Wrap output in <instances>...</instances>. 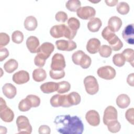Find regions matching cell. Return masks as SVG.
Listing matches in <instances>:
<instances>
[{
    "label": "cell",
    "instance_id": "obj_1",
    "mask_svg": "<svg viewBox=\"0 0 134 134\" xmlns=\"http://www.w3.org/2000/svg\"><path fill=\"white\" fill-rule=\"evenodd\" d=\"M54 122L57 131L62 134H82L84 130L83 124L76 116L59 115L55 117Z\"/></svg>",
    "mask_w": 134,
    "mask_h": 134
},
{
    "label": "cell",
    "instance_id": "obj_2",
    "mask_svg": "<svg viewBox=\"0 0 134 134\" xmlns=\"http://www.w3.org/2000/svg\"><path fill=\"white\" fill-rule=\"evenodd\" d=\"M50 34L54 38L64 37L69 40H72L75 36L76 32L72 31L65 24H60L52 26L50 30Z\"/></svg>",
    "mask_w": 134,
    "mask_h": 134
},
{
    "label": "cell",
    "instance_id": "obj_3",
    "mask_svg": "<svg viewBox=\"0 0 134 134\" xmlns=\"http://www.w3.org/2000/svg\"><path fill=\"white\" fill-rule=\"evenodd\" d=\"M117 111L112 106H109L106 108L104 112L103 123L107 126H111L118 122Z\"/></svg>",
    "mask_w": 134,
    "mask_h": 134
},
{
    "label": "cell",
    "instance_id": "obj_4",
    "mask_svg": "<svg viewBox=\"0 0 134 134\" xmlns=\"http://www.w3.org/2000/svg\"><path fill=\"white\" fill-rule=\"evenodd\" d=\"M19 133L30 134L32 132V127L29 122L28 118L25 116H19L16 119Z\"/></svg>",
    "mask_w": 134,
    "mask_h": 134
},
{
    "label": "cell",
    "instance_id": "obj_5",
    "mask_svg": "<svg viewBox=\"0 0 134 134\" xmlns=\"http://www.w3.org/2000/svg\"><path fill=\"white\" fill-rule=\"evenodd\" d=\"M84 84L86 92L90 95L96 94L99 90V85L96 79L92 75L85 77Z\"/></svg>",
    "mask_w": 134,
    "mask_h": 134
},
{
    "label": "cell",
    "instance_id": "obj_6",
    "mask_svg": "<svg viewBox=\"0 0 134 134\" xmlns=\"http://www.w3.org/2000/svg\"><path fill=\"white\" fill-rule=\"evenodd\" d=\"M81 102L80 94L75 92H72L68 95H63V100L62 107H69L73 105H77Z\"/></svg>",
    "mask_w": 134,
    "mask_h": 134
},
{
    "label": "cell",
    "instance_id": "obj_7",
    "mask_svg": "<svg viewBox=\"0 0 134 134\" xmlns=\"http://www.w3.org/2000/svg\"><path fill=\"white\" fill-rule=\"evenodd\" d=\"M0 117L6 122H12L14 118L13 110L7 106L5 101H2L0 103Z\"/></svg>",
    "mask_w": 134,
    "mask_h": 134
},
{
    "label": "cell",
    "instance_id": "obj_8",
    "mask_svg": "<svg viewBox=\"0 0 134 134\" xmlns=\"http://www.w3.org/2000/svg\"><path fill=\"white\" fill-rule=\"evenodd\" d=\"M66 66L64 56L59 53L54 54L51 60V70L54 71H62Z\"/></svg>",
    "mask_w": 134,
    "mask_h": 134
},
{
    "label": "cell",
    "instance_id": "obj_9",
    "mask_svg": "<svg viewBox=\"0 0 134 134\" xmlns=\"http://www.w3.org/2000/svg\"><path fill=\"white\" fill-rule=\"evenodd\" d=\"M54 46L50 42H44L39 48L37 54L39 57L46 60L54 51Z\"/></svg>",
    "mask_w": 134,
    "mask_h": 134
},
{
    "label": "cell",
    "instance_id": "obj_10",
    "mask_svg": "<svg viewBox=\"0 0 134 134\" xmlns=\"http://www.w3.org/2000/svg\"><path fill=\"white\" fill-rule=\"evenodd\" d=\"M97 73L99 77L107 80L113 79L116 74L114 68L109 65L104 66L98 68L97 71Z\"/></svg>",
    "mask_w": 134,
    "mask_h": 134
},
{
    "label": "cell",
    "instance_id": "obj_11",
    "mask_svg": "<svg viewBox=\"0 0 134 134\" xmlns=\"http://www.w3.org/2000/svg\"><path fill=\"white\" fill-rule=\"evenodd\" d=\"M77 15L82 19H91L95 16L96 14L95 9L89 6L81 7L77 11Z\"/></svg>",
    "mask_w": 134,
    "mask_h": 134
},
{
    "label": "cell",
    "instance_id": "obj_12",
    "mask_svg": "<svg viewBox=\"0 0 134 134\" xmlns=\"http://www.w3.org/2000/svg\"><path fill=\"white\" fill-rule=\"evenodd\" d=\"M55 45L57 49L61 51H71L77 47L76 43L72 40H58L56 41Z\"/></svg>",
    "mask_w": 134,
    "mask_h": 134
},
{
    "label": "cell",
    "instance_id": "obj_13",
    "mask_svg": "<svg viewBox=\"0 0 134 134\" xmlns=\"http://www.w3.org/2000/svg\"><path fill=\"white\" fill-rule=\"evenodd\" d=\"M133 24L128 25L125 27L122 32L124 39L130 44L134 43V26Z\"/></svg>",
    "mask_w": 134,
    "mask_h": 134
},
{
    "label": "cell",
    "instance_id": "obj_14",
    "mask_svg": "<svg viewBox=\"0 0 134 134\" xmlns=\"http://www.w3.org/2000/svg\"><path fill=\"white\" fill-rule=\"evenodd\" d=\"M29 74L28 72L20 70L16 72L13 75V81L17 84H23L29 81Z\"/></svg>",
    "mask_w": 134,
    "mask_h": 134
},
{
    "label": "cell",
    "instance_id": "obj_15",
    "mask_svg": "<svg viewBox=\"0 0 134 134\" xmlns=\"http://www.w3.org/2000/svg\"><path fill=\"white\" fill-rule=\"evenodd\" d=\"M85 118L87 122L91 126L96 127L100 123V117L98 113L95 110L88 111L85 115Z\"/></svg>",
    "mask_w": 134,
    "mask_h": 134
},
{
    "label": "cell",
    "instance_id": "obj_16",
    "mask_svg": "<svg viewBox=\"0 0 134 134\" xmlns=\"http://www.w3.org/2000/svg\"><path fill=\"white\" fill-rule=\"evenodd\" d=\"M39 44V39L34 36L29 37L26 40V46L28 50L32 53H37L40 47Z\"/></svg>",
    "mask_w": 134,
    "mask_h": 134
},
{
    "label": "cell",
    "instance_id": "obj_17",
    "mask_svg": "<svg viewBox=\"0 0 134 134\" xmlns=\"http://www.w3.org/2000/svg\"><path fill=\"white\" fill-rule=\"evenodd\" d=\"M122 24L121 19L117 16L111 17L108 21V27L113 32L118 31Z\"/></svg>",
    "mask_w": 134,
    "mask_h": 134
},
{
    "label": "cell",
    "instance_id": "obj_18",
    "mask_svg": "<svg viewBox=\"0 0 134 134\" xmlns=\"http://www.w3.org/2000/svg\"><path fill=\"white\" fill-rule=\"evenodd\" d=\"M100 47V42L97 38L90 39L86 44V50L91 54H95L98 52Z\"/></svg>",
    "mask_w": 134,
    "mask_h": 134
},
{
    "label": "cell",
    "instance_id": "obj_19",
    "mask_svg": "<svg viewBox=\"0 0 134 134\" xmlns=\"http://www.w3.org/2000/svg\"><path fill=\"white\" fill-rule=\"evenodd\" d=\"M2 91L3 94L9 99L13 98L17 93L16 88L11 83L5 84L2 87Z\"/></svg>",
    "mask_w": 134,
    "mask_h": 134
},
{
    "label": "cell",
    "instance_id": "obj_20",
    "mask_svg": "<svg viewBox=\"0 0 134 134\" xmlns=\"http://www.w3.org/2000/svg\"><path fill=\"white\" fill-rule=\"evenodd\" d=\"M58 83L53 82H48L41 85L40 88L41 91L43 93L49 94L57 91L58 90Z\"/></svg>",
    "mask_w": 134,
    "mask_h": 134
},
{
    "label": "cell",
    "instance_id": "obj_21",
    "mask_svg": "<svg viewBox=\"0 0 134 134\" xmlns=\"http://www.w3.org/2000/svg\"><path fill=\"white\" fill-rule=\"evenodd\" d=\"M102 25V21L99 18L94 17L91 19L87 23V28L90 31L95 32L99 30Z\"/></svg>",
    "mask_w": 134,
    "mask_h": 134
},
{
    "label": "cell",
    "instance_id": "obj_22",
    "mask_svg": "<svg viewBox=\"0 0 134 134\" xmlns=\"http://www.w3.org/2000/svg\"><path fill=\"white\" fill-rule=\"evenodd\" d=\"M38 26L36 18L33 16H29L26 17L24 21V27L29 31L35 30Z\"/></svg>",
    "mask_w": 134,
    "mask_h": 134
},
{
    "label": "cell",
    "instance_id": "obj_23",
    "mask_svg": "<svg viewBox=\"0 0 134 134\" xmlns=\"http://www.w3.org/2000/svg\"><path fill=\"white\" fill-rule=\"evenodd\" d=\"M116 104L120 108H127L130 103V99L129 97L125 94H121L119 95L116 98Z\"/></svg>",
    "mask_w": 134,
    "mask_h": 134
},
{
    "label": "cell",
    "instance_id": "obj_24",
    "mask_svg": "<svg viewBox=\"0 0 134 134\" xmlns=\"http://www.w3.org/2000/svg\"><path fill=\"white\" fill-rule=\"evenodd\" d=\"M110 45V47L115 51L120 50L123 47V43L116 35L107 41Z\"/></svg>",
    "mask_w": 134,
    "mask_h": 134
},
{
    "label": "cell",
    "instance_id": "obj_25",
    "mask_svg": "<svg viewBox=\"0 0 134 134\" xmlns=\"http://www.w3.org/2000/svg\"><path fill=\"white\" fill-rule=\"evenodd\" d=\"M47 77L46 71L42 68L36 69L32 72V78L34 81L38 82L43 81Z\"/></svg>",
    "mask_w": 134,
    "mask_h": 134
},
{
    "label": "cell",
    "instance_id": "obj_26",
    "mask_svg": "<svg viewBox=\"0 0 134 134\" xmlns=\"http://www.w3.org/2000/svg\"><path fill=\"white\" fill-rule=\"evenodd\" d=\"M18 63L17 61L15 59H10L5 63L4 64V68L6 72L11 73L18 68Z\"/></svg>",
    "mask_w": 134,
    "mask_h": 134
},
{
    "label": "cell",
    "instance_id": "obj_27",
    "mask_svg": "<svg viewBox=\"0 0 134 134\" xmlns=\"http://www.w3.org/2000/svg\"><path fill=\"white\" fill-rule=\"evenodd\" d=\"M81 6V3L79 0H69L65 3L66 8L71 12L77 11Z\"/></svg>",
    "mask_w": 134,
    "mask_h": 134
},
{
    "label": "cell",
    "instance_id": "obj_28",
    "mask_svg": "<svg viewBox=\"0 0 134 134\" xmlns=\"http://www.w3.org/2000/svg\"><path fill=\"white\" fill-rule=\"evenodd\" d=\"M125 58L126 61L131 64L132 66H133V60H134V52L133 50L130 48L125 49L122 53Z\"/></svg>",
    "mask_w": 134,
    "mask_h": 134
},
{
    "label": "cell",
    "instance_id": "obj_29",
    "mask_svg": "<svg viewBox=\"0 0 134 134\" xmlns=\"http://www.w3.org/2000/svg\"><path fill=\"white\" fill-rule=\"evenodd\" d=\"M68 27L72 31L77 32V30L80 27V23L79 19L75 17H71L68 20Z\"/></svg>",
    "mask_w": 134,
    "mask_h": 134
},
{
    "label": "cell",
    "instance_id": "obj_30",
    "mask_svg": "<svg viewBox=\"0 0 134 134\" xmlns=\"http://www.w3.org/2000/svg\"><path fill=\"white\" fill-rule=\"evenodd\" d=\"M63 95L59 94H55L52 96L50 100L51 106L54 107L62 106L63 103Z\"/></svg>",
    "mask_w": 134,
    "mask_h": 134
},
{
    "label": "cell",
    "instance_id": "obj_31",
    "mask_svg": "<svg viewBox=\"0 0 134 134\" xmlns=\"http://www.w3.org/2000/svg\"><path fill=\"white\" fill-rule=\"evenodd\" d=\"M58 87L57 92L59 94H63L69 92L71 88L70 84L67 81H61L58 83Z\"/></svg>",
    "mask_w": 134,
    "mask_h": 134
},
{
    "label": "cell",
    "instance_id": "obj_32",
    "mask_svg": "<svg viewBox=\"0 0 134 134\" xmlns=\"http://www.w3.org/2000/svg\"><path fill=\"white\" fill-rule=\"evenodd\" d=\"M32 107L30 100L26 97L22 99L18 104V109L21 111H27Z\"/></svg>",
    "mask_w": 134,
    "mask_h": 134
},
{
    "label": "cell",
    "instance_id": "obj_33",
    "mask_svg": "<svg viewBox=\"0 0 134 134\" xmlns=\"http://www.w3.org/2000/svg\"><path fill=\"white\" fill-rule=\"evenodd\" d=\"M116 10L120 14L126 15L129 13L130 7L128 3L124 2H121L117 4Z\"/></svg>",
    "mask_w": 134,
    "mask_h": 134
},
{
    "label": "cell",
    "instance_id": "obj_34",
    "mask_svg": "<svg viewBox=\"0 0 134 134\" xmlns=\"http://www.w3.org/2000/svg\"><path fill=\"white\" fill-rule=\"evenodd\" d=\"M125 58L121 53L115 54L113 57V62L114 64L118 67L123 66L125 63Z\"/></svg>",
    "mask_w": 134,
    "mask_h": 134
},
{
    "label": "cell",
    "instance_id": "obj_35",
    "mask_svg": "<svg viewBox=\"0 0 134 134\" xmlns=\"http://www.w3.org/2000/svg\"><path fill=\"white\" fill-rule=\"evenodd\" d=\"M100 55L104 58L109 57L112 52V49L110 46L107 45H102L98 50Z\"/></svg>",
    "mask_w": 134,
    "mask_h": 134
},
{
    "label": "cell",
    "instance_id": "obj_36",
    "mask_svg": "<svg viewBox=\"0 0 134 134\" xmlns=\"http://www.w3.org/2000/svg\"><path fill=\"white\" fill-rule=\"evenodd\" d=\"M12 39L15 43H21L24 40V35L20 31L16 30L12 35Z\"/></svg>",
    "mask_w": 134,
    "mask_h": 134
},
{
    "label": "cell",
    "instance_id": "obj_37",
    "mask_svg": "<svg viewBox=\"0 0 134 134\" xmlns=\"http://www.w3.org/2000/svg\"><path fill=\"white\" fill-rule=\"evenodd\" d=\"M92 60L90 57L86 54H84L80 61V65L83 69H87L91 64Z\"/></svg>",
    "mask_w": 134,
    "mask_h": 134
},
{
    "label": "cell",
    "instance_id": "obj_38",
    "mask_svg": "<svg viewBox=\"0 0 134 134\" xmlns=\"http://www.w3.org/2000/svg\"><path fill=\"white\" fill-rule=\"evenodd\" d=\"M49 74L51 78L54 80L61 79L64 77L65 72L64 70L62 71H54L50 70L49 71Z\"/></svg>",
    "mask_w": 134,
    "mask_h": 134
},
{
    "label": "cell",
    "instance_id": "obj_39",
    "mask_svg": "<svg viewBox=\"0 0 134 134\" xmlns=\"http://www.w3.org/2000/svg\"><path fill=\"white\" fill-rule=\"evenodd\" d=\"M85 53L82 50H78L74 52L72 55V60L73 62L76 65L80 64V61Z\"/></svg>",
    "mask_w": 134,
    "mask_h": 134
},
{
    "label": "cell",
    "instance_id": "obj_40",
    "mask_svg": "<svg viewBox=\"0 0 134 134\" xmlns=\"http://www.w3.org/2000/svg\"><path fill=\"white\" fill-rule=\"evenodd\" d=\"M26 97L30 100L32 107H37L40 104V99L36 95L30 94L27 95Z\"/></svg>",
    "mask_w": 134,
    "mask_h": 134
},
{
    "label": "cell",
    "instance_id": "obj_41",
    "mask_svg": "<svg viewBox=\"0 0 134 134\" xmlns=\"http://www.w3.org/2000/svg\"><path fill=\"white\" fill-rule=\"evenodd\" d=\"M115 35V34L114 32L111 31L107 26L104 28L102 32V36L103 38L107 41H108Z\"/></svg>",
    "mask_w": 134,
    "mask_h": 134
},
{
    "label": "cell",
    "instance_id": "obj_42",
    "mask_svg": "<svg viewBox=\"0 0 134 134\" xmlns=\"http://www.w3.org/2000/svg\"><path fill=\"white\" fill-rule=\"evenodd\" d=\"M10 41L9 36L6 33L1 32L0 34V48L7 45Z\"/></svg>",
    "mask_w": 134,
    "mask_h": 134
},
{
    "label": "cell",
    "instance_id": "obj_43",
    "mask_svg": "<svg viewBox=\"0 0 134 134\" xmlns=\"http://www.w3.org/2000/svg\"><path fill=\"white\" fill-rule=\"evenodd\" d=\"M55 18L57 21L65 23L68 19V15L64 12L60 11L55 14Z\"/></svg>",
    "mask_w": 134,
    "mask_h": 134
},
{
    "label": "cell",
    "instance_id": "obj_44",
    "mask_svg": "<svg viewBox=\"0 0 134 134\" xmlns=\"http://www.w3.org/2000/svg\"><path fill=\"white\" fill-rule=\"evenodd\" d=\"M133 113H134V109L133 108H131L127 109L125 113V117L126 119L131 125L134 124Z\"/></svg>",
    "mask_w": 134,
    "mask_h": 134
},
{
    "label": "cell",
    "instance_id": "obj_45",
    "mask_svg": "<svg viewBox=\"0 0 134 134\" xmlns=\"http://www.w3.org/2000/svg\"><path fill=\"white\" fill-rule=\"evenodd\" d=\"M46 60L39 57L38 55H36L34 59L35 64L38 67H43L45 64Z\"/></svg>",
    "mask_w": 134,
    "mask_h": 134
},
{
    "label": "cell",
    "instance_id": "obj_46",
    "mask_svg": "<svg viewBox=\"0 0 134 134\" xmlns=\"http://www.w3.org/2000/svg\"><path fill=\"white\" fill-rule=\"evenodd\" d=\"M38 132L40 134H49L51 132V129L47 125H41L39 128Z\"/></svg>",
    "mask_w": 134,
    "mask_h": 134
},
{
    "label": "cell",
    "instance_id": "obj_47",
    "mask_svg": "<svg viewBox=\"0 0 134 134\" xmlns=\"http://www.w3.org/2000/svg\"><path fill=\"white\" fill-rule=\"evenodd\" d=\"M9 55V52L7 49L1 48L0 49V61H3Z\"/></svg>",
    "mask_w": 134,
    "mask_h": 134
},
{
    "label": "cell",
    "instance_id": "obj_48",
    "mask_svg": "<svg viewBox=\"0 0 134 134\" xmlns=\"http://www.w3.org/2000/svg\"><path fill=\"white\" fill-rule=\"evenodd\" d=\"M127 82L130 86H134V73H132L128 75L127 79Z\"/></svg>",
    "mask_w": 134,
    "mask_h": 134
},
{
    "label": "cell",
    "instance_id": "obj_49",
    "mask_svg": "<svg viewBox=\"0 0 134 134\" xmlns=\"http://www.w3.org/2000/svg\"><path fill=\"white\" fill-rule=\"evenodd\" d=\"M105 2L106 3V5L109 6H115L118 2V0H111V1H105Z\"/></svg>",
    "mask_w": 134,
    "mask_h": 134
}]
</instances>
